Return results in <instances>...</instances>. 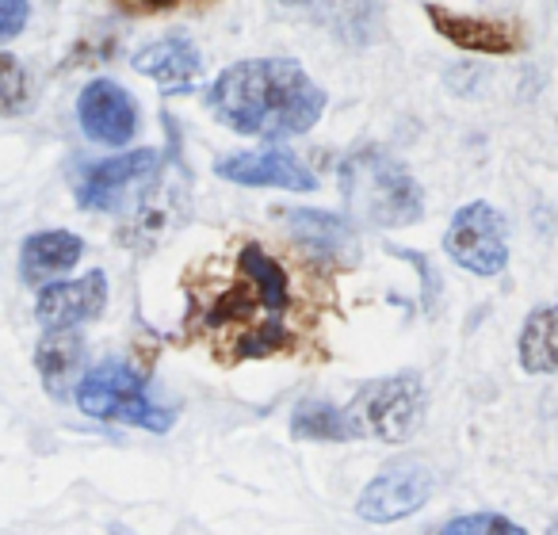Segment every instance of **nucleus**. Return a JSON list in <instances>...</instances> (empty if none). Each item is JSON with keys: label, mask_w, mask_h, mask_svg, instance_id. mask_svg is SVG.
Returning <instances> with one entry per match:
<instances>
[{"label": "nucleus", "mask_w": 558, "mask_h": 535, "mask_svg": "<svg viewBox=\"0 0 558 535\" xmlns=\"http://www.w3.org/2000/svg\"><path fill=\"white\" fill-rule=\"evenodd\" d=\"M187 337L215 349V360L241 364L295 349V283L264 245L248 241L230 276L203 272L187 283Z\"/></svg>", "instance_id": "f257e3e1"}, {"label": "nucleus", "mask_w": 558, "mask_h": 535, "mask_svg": "<svg viewBox=\"0 0 558 535\" xmlns=\"http://www.w3.org/2000/svg\"><path fill=\"white\" fill-rule=\"evenodd\" d=\"M207 108L230 131L283 142L318 126L326 93L295 58H248L218 73L207 88Z\"/></svg>", "instance_id": "f03ea898"}, {"label": "nucleus", "mask_w": 558, "mask_h": 535, "mask_svg": "<svg viewBox=\"0 0 558 535\" xmlns=\"http://www.w3.org/2000/svg\"><path fill=\"white\" fill-rule=\"evenodd\" d=\"M337 184H341L344 207H349V218L356 226L402 230V226L421 222V215H425L421 184L383 146L352 149L337 169Z\"/></svg>", "instance_id": "7ed1b4c3"}, {"label": "nucleus", "mask_w": 558, "mask_h": 535, "mask_svg": "<svg viewBox=\"0 0 558 535\" xmlns=\"http://www.w3.org/2000/svg\"><path fill=\"white\" fill-rule=\"evenodd\" d=\"M77 405L96 421H111V425H131L146 428V433H169L177 410L161 405L149 394V382L134 372L126 360H104V364L88 367L81 375L77 390H73Z\"/></svg>", "instance_id": "20e7f679"}, {"label": "nucleus", "mask_w": 558, "mask_h": 535, "mask_svg": "<svg viewBox=\"0 0 558 535\" xmlns=\"http://www.w3.org/2000/svg\"><path fill=\"white\" fill-rule=\"evenodd\" d=\"M425 382L421 375H383L356 390L349 413L360 436H375L383 443H402L425 425Z\"/></svg>", "instance_id": "39448f33"}, {"label": "nucleus", "mask_w": 558, "mask_h": 535, "mask_svg": "<svg viewBox=\"0 0 558 535\" xmlns=\"http://www.w3.org/2000/svg\"><path fill=\"white\" fill-rule=\"evenodd\" d=\"M444 253L471 276H501L509 264V226L505 215L486 199H474L451 215V226L444 233Z\"/></svg>", "instance_id": "423d86ee"}, {"label": "nucleus", "mask_w": 558, "mask_h": 535, "mask_svg": "<svg viewBox=\"0 0 558 535\" xmlns=\"http://www.w3.org/2000/svg\"><path fill=\"white\" fill-rule=\"evenodd\" d=\"M161 177V154L157 149H134L123 157H108L96 161L93 169H85V177L77 180V203L85 210H119L126 207L134 192L149 187Z\"/></svg>", "instance_id": "0eeeda50"}, {"label": "nucleus", "mask_w": 558, "mask_h": 535, "mask_svg": "<svg viewBox=\"0 0 558 535\" xmlns=\"http://www.w3.org/2000/svg\"><path fill=\"white\" fill-rule=\"evenodd\" d=\"M428 494H433V471L417 459H402V463L383 466V474L367 482L356 501V512L367 524H395V520H405L425 509Z\"/></svg>", "instance_id": "6e6552de"}, {"label": "nucleus", "mask_w": 558, "mask_h": 535, "mask_svg": "<svg viewBox=\"0 0 558 535\" xmlns=\"http://www.w3.org/2000/svg\"><path fill=\"white\" fill-rule=\"evenodd\" d=\"M425 16L433 32L444 42L459 50H474V54H520L524 50V27L517 20L501 16H474V12H456L444 4H425Z\"/></svg>", "instance_id": "1a4fd4ad"}, {"label": "nucleus", "mask_w": 558, "mask_h": 535, "mask_svg": "<svg viewBox=\"0 0 558 535\" xmlns=\"http://www.w3.org/2000/svg\"><path fill=\"white\" fill-rule=\"evenodd\" d=\"M81 131L100 146H126L138 131V104L123 85L108 77H96L77 96Z\"/></svg>", "instance_id": "9d476101"}, {"label": "nucleus", "mask_w": 558, "mask_h": 535, "mask_svg": "<svg viewBox=\"0 0 558 535\" xmlns=\"http://www.w3.org/2000/svg\"><path fill=\"white\" fill-rule=\"evenodd\" d=\"M108 306V276L88 272L81 280H50L35 295V314L47 329H81Z\"/></svg>", "instance_id": "9b49d317"}, {"label": "nucleus", "mask_w": 558, "mask_h": 535, "mask_svg": "<svg viewBox=\"0 0 558 535\" xmlns=\"http://www.w3.org/2000/svg\"><path fill=\"white\" fill-rule=\"evenodd\" d=\"M215 177L241 187H279V192H314L318 177L288 149H253V154H226L215 165Z\"/></svg>", "instance_id": "f8f14e48"}, {"label": "nucleus", "mask_w": 558, "mask_h": 535, "mask_svg": "<svg viewBox=\"0 0 558 535\" xmlns=\"http://www.w3.org/2000/svg\"><path fill=\"white\" fill-rule=\"evenodd\" d=\"M134 73H142V77L154 81L161 93L177 96V93H187V88L199 81L203 73V54L195 50L192 39H180V35H172V39H161V42H149V47H142L138 54L131 58Z\"/></svg>", "instance_id": "ddd939ff"}, {"label": "nucleus", "mask_w": 558, "mask_h": 535, "mask_svg": "<svg viewBox=\"0 0 558 535\" xmlns=\"http://www.w3.org/2000/svg\"><path fill=\"white\" fill-rule=\"evenodd\" d=\"M85 256V241L70 230H47L32 233L20 248V276L27 288H43V283L58 280Z\"/></svg>", "instance_id": "4468645a"}, {"label": "nucleus", "mask_w": 558, "mask_h": 535, "mask_svg": "<svg viewBox=\"0 0 558 535\" xmlns=\"http://www.w3.org/2000/svg\"><path fill=\"white\" fill-rule=\"evenodd\" d=\"M35 367L50 398H65L81 382L85 367V337L77 329H47L35 344Z\"/></svg>", "instance_id": "2eb2a0df"}, {"label": "nucleus", "mask_w": 558, "mask_h": 535, "mask_svg": "<svg viewBox=\"0 0 558 535\" xmlns=\"http://www.w3.org/2000/svg\"><path fill=\"white\" fill-rule=\"evenodd\" d=\"M288 226L295 241L318 260H356V230L349 218H337L329 210H288Z\"/></svg>", "instance_id": "dca6fc26"}, {"label": "nucleus", "mask_w": 558, "mask_h": 535, "mask_svg": "<svg viewBox=\"0 0 558 535\" xmlns=\"http://www.w3.org/2000/svg\"><path fill=\"white\" fill-rule=\"evenodd\" d=\"M291 436L311 443H349L360 440V428L352 421L349 405L341 410V405L326 402V398H306L291 413Z\"/></svg>", "instance_id": "f3484780"}, {"label": "nucleus", "mask_w": 558, "mask_h": 535, "mask_svg": "<svg viewBox=\"0 0 558 535\" xmlns=\"http://www.w3.org/2000/svg\"><path fill=\"white\" fill-rule=\"evenodd\" d=\"M517 360L527 375H555L558 372V303L539 306L524 318L517 341Z\"/></svg>", "instance_id": "a211bd4d"}, {"label": "nucleus", "mask_w": 558, "mask_h": 535, "mask_svg": "<svg viewBox=\"0 0 558 535\" xmlns=\"http://www.w3.org/2000/svg\"><path fill=\"white\" fill-rule=\"evenodd\" d=\"M32 73L27 65L20 62L16 54H0V115L4 119H16L24 111H32Z\"/></svg>", "instance_id": "6ab92c4d"}, {"label": "nucleus", "mask_w": 558, "mask_h": 535, "mask_svg": "<svg viewBox=\"0 0 558 535\" xmlns=\"http://www.w3.org/2000/svg\"><path fill=\"white\" fill-rule=\"evenodd\" d=\"M444 535H486V532H497V535H520L524 527L512 524L509 516L501 512H471V516H451L448 524L440 527Z\"/></svg>", "instance_id": "aec40b11"}, {"label": "nucleus", "mask_w": 558, "mask_h": 535, "mask_svg": "<svg viewBox=\"0 0 558 535\" xmlns=\"http://www.w3.org/2000/svg\"><path fill=\"white\" fill-rule=\"evenodd\" d=\"M119 12L126 16H161V12H177V9H199L210 0H111Z\"/></svg>", "instance_id": "412c9836"}, {"label": "nucleus", "mask_w": 558, "mask_h": 535, "mask_svg": "<svg viewBox=\"0 0 558 535\" xmlns=\"http://www.w3.org/2000/svg\"><path fill=\"white\" fill-rule=\"evenodd\" d=\"M27 16H32L27 0H0V42L16 39L27 27Z\"/></svg>", "instance_id": "4be33fe9"}, {"label": "nucleus", "mask_w": 558, "mask_h": 535, "mask_svg": "<svg viewBox=\"0 0 558 535\" xmlns=\"http://www.w3.org/2000/svg\"><path fill=\"white\" fill-rule=\"evenodd\" d=\"M279 4H311V0H279Z\"/></svg>", "instance_id": "5701e85b"}]
</instances>
